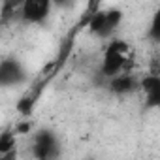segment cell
Instances as JSON below:
<instances>
[{"label":"cell","instance_id":"52a82bcc","mask_svg":"<svg viewBox=\"0 0 160 160\" xmlns=\"http://www.w3.org/2000/svg\"><path fill=\"white\" fill-rule=\"evenodd\" d=\"M149 36L154 42H160V6L151 17V27H149Z\"/></svg>","mask_w":160,"mask_h":160},{"label":"cell","instance_id":"277c9868","mask_svg":"<svg viewBox=\"0 0 160 160\" xmlns=\"http://www.w3.org/2000/svg\"><path fill=\"white\" fill-rule=\"evenodd\" d=\"M57 143L55 139L49 136V134H42L36 138V143H34V154L40 158V160H51L57 152Z\"/></svg>","mask_w":160,"mask_h":160},{"label":"cell","instance_id":"7a4b0ae2","mask_svg":"<svg viewBox=\"0 0 160 160\" xmlns=\"http://www.w3.org/2000/svg\"><path fill=\"white\" fill-rule=\"evenodd\" d=\"M121 21V13L115 10H106L100 13L91 15V30L96 32L98 36H108L111 34Z\"/></svg>","mask_w":160,"mask_h":160},{"label":"cell","instance_id":"3957f363","mask_svg":"<svg viewBox=\"0 0 160 160\" xmlns=\"http://www.w3.org/2000/svg\"><path fill=\"white\" fill-rule=\"evenodd\" d=\"M139 89L145 94V100L151 108H158L160 106V77L156 73L145 75L139 81Z\"/></svg>","mask_w":160,"mask_h":160},{"label":"cell","instance_id":"5b68a950","mask_svg":"<svg viewBox=\"0 0 160 160\" xmlns=\"http://www.w3.org/2000/svg\"><path fill=\"white\" fill-rule=\"evenodd\" d=\"M136 87H139V83L136 81V79H134L130 73H121V75H117V77L111 79V91L121 92V94L132 92Z\"/></svg>","mask_w":160,"mask_h":160},{"label":"cell","instance_id":"8992f818","mask_svg":"<svg viewBox=\"0 0 160 160\" xmlns=\"http://www.w3.org/2000/svg\"><path fill=\"white\" fill-rule=\"evenodd\" d=\"M13 151H15V134L4 132L2 138H0V152H2L4 156H8Z\"/></svg>","mask_w":160,"mask_h":160},{"label":"cell","instance_id":"6da1fadb","mask_svg":"<svg viewBox=\"0 0 160 160\" xmlns=\"http://www.w3.org/2000/svg\"><path fill=\"white\" fill-rule=\"evenodd\" d=\"M21 19L27 23H42L51 13V2L47 0H27L19 8Z\"/></svg>","mask_w":160,"mask_h":160}]
</instances>
